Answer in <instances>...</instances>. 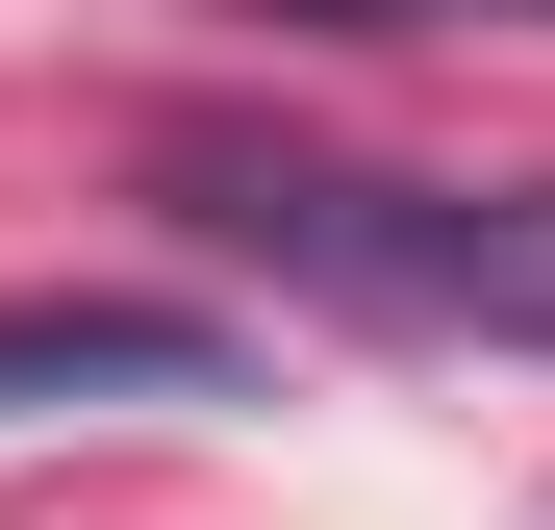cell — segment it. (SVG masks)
I'll list each match as a JSON object with an SVG mask.
<instances>
[{
  "label": "cell",
  "instance_id": "cell-1",
  "mask_svg": "<svg viewBox=\"0 0 555 530\" xmlns=\"http://www.w3.org/2000/svg\"><path fill=\"white\" fill-rule=\"evenodd\" d=\"M177 228H228L253 279L353 328H480L555 353V177H353V152H177Z\"/></svg>",
  "mask_w": 555,
  "mask_h": 530
},
{
  "label": "cell",
  "instance_id": "cell-2",
  "mask_svg": "<svg viewBox=\"0 0 555 530\" xmlns=\"http://www.w3.org/2000/svg\"><path fill=\"white\" fill-rule=\"evenodd\" d=\"M228 379H253L228 303H127V279L0 303V429H51V404H228Z\"/></svg>",
  "mask_w": 555,
  "mask_h": 530
},
{
  "label": "cell",
  "instance_id": "cell-3",
  "mask_svg": "<svg viewBox=\"0 0 555 530\" xmlns=\"http://www.w3.org/2000/svg\"><path fill=\"white\" fill-rule=\"evenodd\" d=\"M253 26H555V0H253Z\"/></svg>",
  "mask_w": 555,
  "mask_h": 530
}]
</instances>
